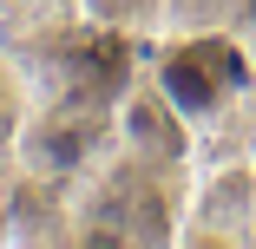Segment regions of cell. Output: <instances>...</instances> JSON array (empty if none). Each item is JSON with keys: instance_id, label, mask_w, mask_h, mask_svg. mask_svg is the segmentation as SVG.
Wrapping results in <instances>:
<instances>
[{"instance_id": "7a4b0ae2", "label": "cell", "mask_w": 256, "mask_h": 249, "mask_svg": "<svg viewBox=\"0 0 256 249\" xmlns=\"http://www.w3.org/2000/svg\"><path fill=\"white\" fill-rule=\"evenodd\" d=\"M92 144H98V125L79 118V112H33L14 138V151L33 177H72L92 164Z\"/></svg>"}, {"instance_id": "52a82bcc", "label": "cell", "mask_w": 256, "mask_h": 249, "mask_svg": "<svg viewBox=\"0 0 256 249\" xmlns=\"http://www.w3.org/2000/svg\"><path fill=\"white\" fill-rule=\"evenodd\" d=\"M250 236H256V230H250Z\"/></svg>"}, {"instance_id": "6da1fadb", "label": "cell", "mask_w": 256, "mask_h": 249, "mask_svg": "<svg viewBox=\"0 0 256 249\" xmlns=\"http://www.w3.org/2000/svg\"><path fill=\"white\" fill-rule=\"evenodd\" d=\"M164 85V98L190 118V125H204V118H217L224 105H230V92L243 85L250 92V66H243V53L236 46H224V39H210V33H197V39H171L164 53H158V72H151Z\"/></svg>"}, {"instance_id": "8992f818", "label": "cell", "mask_w": 256, "mask_h": 249, "mask_svg": "<svg viewBox=\"0 0 256 249\" xmlns=\"http://www.w3.org/2000/svg\"><path fill=\"white\" fill-rule=\"evenodd\" d=\"M250 118H256V79H250Z\"/></svg>"}, {"instance_id": "3957f363", "label": "cell", "mask_w": 256, "mask_h": 249, "mask_svg": "<svg viewBox=\"0 0 256 249\" xmlns=\"http://www.w3.org/2000/svg\"><path fill=\"white\" fill-rule=\"evenodd\" d=\"M118 131H125V144H132L144 164H178V158L190 151V118L164 98L158 79L138 85L125 105H118Z\"/></svg>"}, {"instance_id": "5b68a950", "label": "cell", "mask_w": 256, "mask_h": 249, "mask_svg": "<svg viewBox=\"0 0 256 249\" xmlns=\"http://www.w3.org/2000/svg\"><path fill=\"white\" fill-rule=\"evenodd\" d=\"M243 26H256V0H243Z\"/></svg>"}, {"instance_id": "277c9868", "label": "cell", "mask_w": 256, "mask_h": 249, "mask_svg": "<svg viewBox=\"0 0 256 249\" xmlns=\"http://www.w3.org/2000/svg\"><path fill=\"white\" fill-rule=\"evenodd\" d=\"M14 112H20V105H14V79H7V72H0V131H7V125H14Z\"/></svg>"}]
</instances>
